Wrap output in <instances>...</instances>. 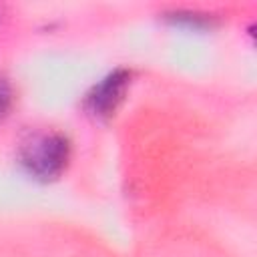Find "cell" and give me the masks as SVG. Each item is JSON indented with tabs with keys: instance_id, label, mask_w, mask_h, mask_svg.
<instances>
[{
	"instance_id": "cell-1",
	"label": "cell",
	"mask_w": 257,
	"mask_h": 257,
	"mask_svg": "<svg viewBox=\"0 0 257 257\" xmlns=\"http://www.w3.org/2000/svg\"><path fill=\"white\" fill-rule=\"evenodd\" d=\"M70 145L66 137L52 133L38 137L22 151V163L24 167L38 179H54L58 177L68 161Z\"/></svg>"
},
{
	"instance_id": "cell-4",
	"label": "cell",
	"mask_w": 257,
	"mask_h": 257,
	"mask_svg": "<svg viewBox=\"0 0 257 257\" xmlns=\"http://www.w3.org/2000/svg\"><path fill=\"white\" fill-rule=\"evenodd\" d=\"M0 16H2V10H0Z\"/></svg>"
},
{
	"instance_id": "cell-2",
	"label": "cell",
	"mask_w": 257,
	"mask_h": 257,
	"mask_svg": "<svg viewBox=\"0 0 257 257\" xmlns=\"http://www.w3.org/2000/svg\"><path fill=\"white\" fill-rule=\"evenodd\" d=\"M131 72L126 68H116L110 74H106L98 84L90 88L86 94V110L94 116H108L116 108V104L122 100V94L128 86Z\"/></svg>"
},
{
	"instance_id": "cell-3",
	"label": "cell",
	"mask_w": 257,
	"mask_h": 257,
	"mask_svg": "<svg viewBox=\"0 0 257 257\" xmlns=\"http://www.w3.org/2000/svg\"><path fill=\"white\" fill-rule=\"evenodd\" d=\"M10 106H12V86L10 80L0 74V118L8 114Z\"/></svg>"
}]
</instances>
